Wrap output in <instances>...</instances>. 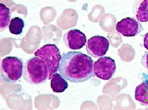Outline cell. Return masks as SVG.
I'll list each match as a JSON object with an SVG mask.
<instances>
[{
    "mask_svg": "<svg viewBox=\"0 0 148 110\" xmlns=\"http://www.w3.org/2000/svg\"><path fill=\"white\" fill-rule=\"evenodd\" d=\"M58 71L64 79L73 83L87 81L94 74L93 61L82 52H68L62 55Z\"/></svg>",
    "mask_w": 148,
    "mask_h": 110,
    "instance_id": "cell-1",
    "label": "cell"
},
{
    "mask_svg": "<svg viewBox=\"0 0 148 110\" xmlns=\"http://www.w3.org/2000/svg\"><path fill=\"white\" fill-rule=\"evenodd\" d=\"M50 71L44 61L34 56L28 59L24 64V79L30 84L39 85L49 79Z\"/></svg>",
    "mask_w": 148,
    "mask_h": 110,
    "instance_id": "cell-2",
    "label": "cell"
},
{
    "mask_svg": "<svg viewBox=\"0 0 148 110\" xmlns=\"http://www.w3.org/2000/svg\"><path fill=\"white\" fill-rule=\"evenodd\" d=\"M23 68L22 59L15 56L5 57L1 62V77L7 83H15L23 75Z\"/></svg>",
    "mask_w": 148,
    "mask_h": 110,
    "instance_id": "cell-3",
    "label": "cell"
},
{
    "mask_svg": "<svg viewBox=\"0 0 148 110\" xmlns=\"http://www.w3.org/2000/svg\"><path fill=\"white\" fill-rule=\"evenodd\" d=\"M34 54L35 56L39 57L47 64L50 71L49 79H52L53 75L59 70L62 59V55L57 46L53 44H47L38 49Z\"/></svg>",
    "mask_w": 148,
    "mask_h": 110,
    "instance_id": "cell-4",
    "label": "cell"
},
{
    "mask_svg": "<svg viewBox=\"0 0 148 110\" xmlns=\"http://www.w3.org/2000/svg\"><path fill=\"white\" fill-rule=\"evenodd\" d=\"M116 70V62L110 57H100L93 63V73L98 79L101 80H110L112 79Z\"/></svg>",
    "mask_w": 148,
    "mask_h": 110,
    "instance_id": "cell-5",
    "label": "cell"
},
{
    "mask_svg": "<svg viewBox=\"0 0 148 110\" xmlns=\"http://www.w3.org/2000/svg\"><path fill=\"white\" fill-rule=\"evenodd\" d=\"M86 50L90 56L102 57L109 50L110 43L107 38L101 36H94L86 43Z\"/></svg>",
    "mask_w": 148,
    "mask_h": 110,
    "instance_id": "cell-6",
    "label": "cell"
},
{
    "mask_svg": "<svg viewBox=\"0 0 148 110\" xmlns=\"http://www.w3.org/2000/svg\"><path fill=\"white\" fill-rule=\"evenodd\" d=\"M116 31L125 37H133L142 31L143 27L141 22L136 18H123L116 25Z\"/></svg>",
    "mask_w": 148,
    "mask_h": 110,
    "instance_id": "cell-7",
    "label": "cell"
},
{
    "mask_svg": "<svg viewBox=\"0 0 148 110\" xmlns=\"http://www.w3.org/2000/svg\"><path fill=\"white\" fill-rule=\"evenodd\" d=\"M63 41L69 49L78 50L82 48L86 44L87 38L82 31L77 29H73L64 34Z\"/></svg>",
    "mask_w": 148,
    "mask_h": 110,
    "instance_id": "cell-8",
    "label": "cell"
},
{
    "mask_svg": "<svg viewBox=\"0 0 148 110\" xmlns=\"http://www.w3.org/2000/svg\"><path fill=\"white\" fill-rule=\"evenodd\" d=\"M133 10L137 20L140 22H148V0H136Z\"/></svg>",
    "mask_w": 148,
    "mask_h": 110,
    "instance_id": "cell-9",
    "label": "cell"
},
{
    "mask_svg": "<svg viewBox=\"0 0 148 110\" xmlns=\"http://www.w3.org/2000/svg\"><path fill=\"white\" fill-rule=\"evenodd\" d=\"M135 98L144 106H148V81H145L136 87Z\"/></svg>",
    "mask_w": 148,
    "mask_h": 110,
    "instance_id": "cell-10",
    "label": "cell"
},
{
    "mask_svg": "<svg viewBox=\"0 0 148 110\" xmlns=\"http://www.w3.org/2000/svg\"><path fill=\"white\" fill-rule=\"evenodd\" d=\"M51 80V87L54 92H58V93L63 92L68 87V83H67V80L64 79L60 73L56 72L53 75L52 79Z\"/></svg>",
    "mask_w": 148,
    "mask_h": 110,
    "instance_id": "cell-11",
    "label": "cell"
},
{
    "mask_svg": "<svg viewBox=\"0 0 148 110\" xmlns=\"http://www.w3.org/2000/svg\"><path fill=\"white\" fill-rule=\"evenodd\" d=\"M11 12L10 8L6 7L4 4H0V30H4L9 27L10 22L11 21Z\"/></svg>",
    "mask_w": 148,
    "mask_h": 110,
    "instance_id": "cell-12",
    "label": "cell"
},
{
    "mask_svg": "<svg viewBox=\"0 0 148 110\" xmlns=\"http://www.w3.org/2000/svg\"><path fill=\"white\" fill-rule=\"evenodd\" d=\"M25 22L22 18L15 17L12 18L9 25V30L14 35H20L23 31Z\"/></svg>",
    "mask_w": 148,
    "mask_h": 110,
    "instance_id": "cell-13",
    "label": "cell"
},
{
    "mask_svg": "<svg viewBox=\"0 0 148 110\" xmlns=\"http://www.w3.org/2000/svg\"><path fill=\"white\" fill-rule=\"evenodd\" d=\"M141 64L142 65L145 67L146 69L148 70V51H146L142 56L141 59Z\"/></svg>",
    "mask_w": 148,
    "mask_h": 110,
    "instance_id": "cell-14",
    "label": "cell"
},
{
    "mask_svg": "<svg viewBox=\"0 0 148 110\" xmlns=\"http://www.w3.org/2000/svg\"><path fill=\"white\" fill-rule=\"evenodd\" d=\"M144 47L148 51V33H147L144 36Z\"/></svg>",
    "mask_w": 148,
    "mask_h": 110,
    "instance_id": "cell-15",
    "label": "cell"
}]
</instances>
